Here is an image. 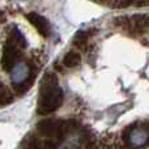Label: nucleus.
Listing matches in <instances>:
<instances>
[{"mask_svg": "<svg viewBox=\"0 0 149 149\" xmlns=\"http://www.w3.org/2000/svg\"><path fill=\"white\" fill-rule=\"evenodd\" d=\"M79 124L73 120H58V119H45L37 124V130L41 135L46 136L47 139H52L60 144L67 137V135Z\"/></svg>", "mask_w": 149, "mask_h": 149, "instance_id": "f03ea898", "label": "nucleus"}, {"mask_svg": "<svg viewBox=\"0 0 149 149\" xmlns=\"http://www.w3.org/2000/svg\"><path fill=\"white\" fill-rule=\"evenodd\" d=\"M81 62V56H80V52L77 51H70L65 54V56L63 58V64L67 68H73L77 67Z\"/></svg>", "mask_w": 149, "mask_h": 149, "instance_id": "423d86ee", "label": "nucleus"}, {"mask_svg": "<svg viewBox=\"0 0 149 149\" xmlns=\"http://www.w3.org/2000/svg\"><path fill=\"white\" fill-rule=\"evenodd\" d=\"M89 37H90V33L89 31H85V30H81L74 36V39H73V45L77 46L79 49H82L85 50L88 47V42H89Z\"/></svg>", "mask_w": 149, "mask_h": 149, "instance_id": "6e6552de", "label": "nucleus"}, {"mask_svg": "<svg viewBox=\"0 0 149 149\" xmlns=\"http://www.w3.org/2000/svg\"><path fill=\"white\" fill-rule=\"evenodd\" d=\"M8 38H10L13 42H15V43H17L22 50L26 47V39H25V37H24V34L21 33V31L18 30L16 26H13V28L10 29Z\"/></svg>", "mask_w": 149, "mask_h": 149, "instance_id": "1a4fd4ad", "label": "nucleus"}, {"mask_svg": "<svg viewBox=\"0 0 149 149\" xmlns=\"http://www.w3.org/2000/svg\"><path fill=\"white\" fill-rule=\"evenodd\" d=\"M135 4H136V7H147L149 5V0H137Z\"/></svg>", "mask_w": 149, "mask_h": 149, "instance_id": "f8f14e48", "label": "nucleus"}, {"mask_svg": "<svg viewBox=\"0 0 149 149\" xmlns=\"http://www.w3.org/2000/svg\"><path fill=\"white\" fill-rule=\"evenodd\" d=\"M21 147L24 148H43V140H41L39 137H37L36 135H29L24 139V141L21 143Z\"/></svg>", "mask_w": 149, "mask_h": 149, "instance_id": "9d476101", "label": "nucleus"}, {"mask_svg": "<svg viewBox=\"0 0 149 149\" xmlns=\"http://www.w3.org/2000/svg\"><path fill=\"white\" fill-rule=\"evenodd\" d=\"M115 24L120 28L128 30L130 34H143L149 29V15H134L131 17H119L115 20Z\"/></svg>", "mask_w": 149, "mask_h": 149, "instance_id": "7ed1b4c3", "label": "nucleus"}, {"mask_svg": "<svg viewBox=\"0 0 149 149\" xmlns=\"http://www.w3.org/2000/svg\"><path fill=\"white\" fill-rule=\"evenodd\" d=\"M26 18L29 20V22L38 30V33L43 37H49L50 36V24L43 16L38 15V13H28Z\"/></svg>", "mask_w": 149, "mask_h": 149, "instance_id": "39448f33", "label": "nucleus"}, {"mask_svg": "<svg viewBox=\"0 0 149 149\" xmlns=\"http://www.w3.org/2000/svg\"><path fill=\"white\" fill-rule=\"evenodd\" d=\"M0 21H4V13L0 10Z\"/></svg>", "mask_w": 149, "mask_h": 149, "instance_id": "4468645a", "label": "nucleus"}, {"mask_svg": "<svg viewBox=\"0 0 149 149\" xmlns=\"http://www.w3.org/2000/svg\"><path fill=\"white\" fill-rule=\"evenodd\" d=\"M136 1L137 0H114L111 5H114V7H116V8H127V7H130V5L135 4Z\"/></svg>", "mask_w": 149, "mask_h": 149, "instance_id": "9b49d317", "label": "nucleus"}, {"mask_svg": "<svg viewBox=\"0 0 149 149\" xmlns=\"http://www.w3.org/2000/svg\"><path fill=\"white\" fill-rule=\"evenodd\" d=\"M62 88L58 85V76L52 72H47L42 79L41 89H39L37 113L39 115H49L62 106L63 103Z\"/></svg>", "mask_w": 149, "mask_h": 149, "instance_id": "f257e3e1", "label": "nucleus"}, {"mask_svg": "<svg viewBox=\"0 0 149 149\" xmlns=\"http://www.w3.org/2000/svg\"><path fill=\"white\" fill-rule=\"evenodd\" d=\"M21 58H22V49L10 38H8V41L4 45V49H3L1 56V65L5 72H10L15 68V65L20 63Z\"/></svg>", "mask_w": 149, "mask_h": 149, "instance_id": "20e7f679", "label": "nucleus"}, {"mask_svg": "<svg viewBox=\"0 0 149 149\" xmlns=\"http://www.w3.org/2000/svg\"><path fill=\"white\" fill-rule=\"evenodd\" d=\"M145 127H147V130H148V132H149V122H148V123H145Z\"/></svg>", "mask_w": 149, "mask_h": 149, "instance_id": "2eb2a0df", "label": "nucleus"}, {"mask_svg": "<svg viewBox=\"0 0 149 149\" xmlns=\"http://www.w3.org/2000/svg\"><path fill=\"white\" fill-rule=\"evenodd\" d=\"M13 102V94L10 89L0 81V106L9 105Z\"/></svg>", "mask_w": 149, "mask_h": 149, "instance_id": "0eeeda50", "label": "nucleus"}, {"mask_svg": "<svg viewBox=\"0 0 149 149\" xmlns=\"http://www.w3.org/2000/svg\"><path fill=\"white\" fill-rule=\"evenodd\" d=\"M98 3H105V4H113L114 0H97Z\"/></svg>", "mask_w": 149, "mask_h": 149, "instance_id": "ddd939ff", "label": "nucleus"}]
</instances>
